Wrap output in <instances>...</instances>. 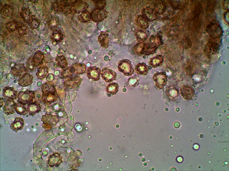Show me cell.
Returning <instances> with one entry per match:
<instances>
[{"mask_svg": "<svg viewBox=\"0 0 229 171\" xmlns=\"http://www.w3.org/2000/svg\"><path fill=\"white\" fill-rule=\"evenodd\" d=\"M206 30L209 35L214 38H220L223 33L222 27L216 21H212L208 24L206 26Z\"/></svg>", "mask_w": 229, "mask_h": 171, "instance_id": "1", "label": "cell"}, {"mask_svg": "<svg viewBox=\"0 0 229 171\" xmlns=\"http://www.w3.org/2000/svg\"><path fill=\"white\" fill-rule=\"evenodd\" d=\"M131 61L127 59L120 61L118 63V69L126 76H131L134 72Z\"/></svg>", "mask_w": 229, "mask_h": 171, "instance_id": "2", "label": "cell"}, {"mask_svg": "<svg viewBox=\"0 0 229 171\" xmlns=\"http://www.w3.org/2000/svg\"><path fill=\"white\" fill-rule=\"evenodd\" d=\"M35 97V94L34 91L28 90L21 91L18 94L17 101L25 105L33 101Z\"/></svg>", "mask_w": 229, "mask_h": 171, "instance_id": "3", "label": "cell"}, {"mask_svg": "<svg viewBox=\"0 0 229 171\" xmlns=\"http://www.w3.org/2000/svg\"><path fill=\"white\" fill-rule=\"evenodd\" d=\"M58 117L51 114H46L42 116L41 121L43 122V127L46 129H50L56 125Z\"/></svg>", "mask_w": 229, "mask_h": 171, "instance_id": "4", "label": "cell"}, {"mask_svg": "<svg viewBox=\"0 0 229 171\" xmlns=\"http://www.w3.org/2000/svg\"><path fill=\"white\" fill-rule=\"evenodd\" d=\"M153 79L155 82V85L158 89L163 88L167 84V76L163 72H157L154 74Z\"/></svg>", "mask_w": 229, "mask_h": 171, "instance_id": "5", "label": "cell"}, {"mask_svg": "<svg viewBox=\"0 0 229 171\" xmlns=\"http://www.w3.org/2000/svg\"><path fill=\"white\" fill-rule=\"evenodd\" d=\"M108 12L103 9L97 8L90 13L92 21L95 22H101L106 19Z\"/></svg>", "mask_w": 229, "mask_h": 171, "instance_id": "6", "label": "cell"}, {"mask_svg": "<svg viewBox=\"0 0 229 171\" xmlns=\"http://www.w3.org/2000/svg\"><path fill=\"white\" fill-rule=\"evenodd\" d=\"M220 49L218 44L215 42L210 41L205 46L204 52L207 56L218 53Z\"/></svg>", "mask_w": 229, "mask_h": 171, "instance_id": "7", "label": "cell"}, {"mask_svg": "<svg viewBox=\"0 0 229 171\" xmlns=\"http://www.w3.org/2000/svg\"><path fill=\"white\" fill-rule=\"evenodd\" d=\"M28 72L27 68L23 64H18L12 68L10 72L14 76L20 78L28 73Z\"/></svg>", "mask_w": 229, "mask_h": 171, "instance_id": "8", "label": "cell"}, {"mask_svg": "<svg viewBox=\"0 0 229 171\" xmlns=\"http://www.w3.org/2000/svg\"><path fill=\"white\" fill-rule=\"evenodd\" d=\"M101 75L103 79L108 83H111L115 80L117 76V73L114 71L107 68L102 70Z\"/></svg>", "mask_w": 229, "mask_h": 171, "instance_id": "9", "label": "cell"}, {"mask_svg": "<svg viewBox=\"0 0 229 171\" xmlns=\"http://www.w3.org/2000/svg\"><path fill=\"white\" fill-rule=\"evenodd\" d=\"M86 72L88 78L91 79L94 81L99 80L101 75V70L96 66L89 67L88 68Z\"/></svg>", "mask_w": 229, "mask_h": 171, "instance_id": "10", "label": "cell"}, {"mask_svg": "<svg viewBox=\"0 0 229 171\" xmlns=\"http://www.w3.org/2000/svg\"><path fill=\"white\" fill-rule=\"evenodd\" d=\"M18 94L17 91L13 87L7 86L3 90V96L7 100L9 99L14 100L17 98Z\"/></svg>", "mask_w": 229, "mask_h": 171, "instance_id": "11", "label": "cell"}, {"mask_svg": "<svg viewBox=\"0 0 229 171\" xmlns=\"http://www.w3.org/2000/svg\"><path fill=\"white\" fill-rule=\"evenodd\" d=\"M181 93L183 97L187 100L192 99L194 96L195 91L188 85H183L181 88Z\"/></svg>", "mask_w": 229, "mask_h": 171, "instance_id": "12", "label": "cell"}, {"mask_svg": "<svg viewBox=\"0 0 229 171\" xmlns=\"http://www.w3.org/2000/svg\"><path fill=\"white\" fill-rule=\"evenodd\" d=\"M42 95H46L56 93V90L53 83L46 82L41 86Z\"/></svg>", "mask_w": 229, "mask_h": 171, "instance_id": "13", "label": "cell"}, {"mask_svg": "<svg viewBox=\"0 0 229 171\" xmlns=\"http://www.w3.org/2000/svg\"><path fill=\"white\" fill-rule=\"evenodd\" d=\"M16 104L17 103L13 100L10 99L7 100L3 107L4 112L7 115L13 114L15 111Z\"/></svg>", "mask_w": 229, "mask_h": 171, "instance_id": "14", "label": "cell"}, {"mask_svg": "<svg viewBox=\"0 0 229 171\" xmlns=\"http://www.w3.org/2000/svg\"><path fill=\"white\" fill-rule=\"evenodd\" d=\"M33 76L29 73L25 74L19 78L18 83L20 86L25 87L31 85L33 83Z\"/></svg>", "mask_w": 229, "mask_h": 171, "instance_id": "15", "label": "cell"}, {"mask_svg": "<svg viewBox=\"0 0 229 171\" xmlns=\"http://www.w3.org/2000/svg\"><path fill=\"white\" fill-rule=\"evenodd\" d=\"M70 1L63 0L60 1V9L66 15L70 13L73 9L74 3Z\"/></svg>", "mask_w": 229, "mask_h": 171, "instance_id": "16", "label": "cell"}, {"mask_svg": "<svg viewBox=\"0 0 229 171\" xmlns=\"http://www.w3.org/2000/svg\"><path fill=\"white\" fill-rule=\"evenodd\" d=\"M42 105L37 101H32L27 106V110L30 115L34 116L41 110Z\"/></svg>", "mask_w": 229, "mask_h": 171, "instance_id": "17", "label": "cell"}, {"mask_svg": "<svg viewBox=\"0 0 229 171\" xmlns=\"http://www.w3.org/2000/svg\"><path fill=\"white\" fill-rule=\"evenodd\" d=\"M62 158L57 153H54L48 157L47 163L51 167L58 166L62 162Z\"/></svg>", "mask_w": 229, "mask_h": 171, "instance_id": "18", "label": "cell"}, {"mask_svg": "<svg viewBox=\"0 0 229 171\" xmlns=\"http://www.w3.org/2000/svg\"><path fill=\"white\" fill-rule=\"evenodd\" d=\"M88 5L82 1H78L73 3V9L77 13L86 11L88 7Z\"/></svg>", "mask_w": 229, "mask_h": 171, "instance_id": "19", "label": "cell"}, {"mask_svg": "<svg viewBox=\"0 0 229 171\" xmlns=\"http://www.w3.org/2000/svg\"><path fill=\"white\" fill-rule=\"evenodd\" d=\"M24 123V121L22 118L16 117L11 124L10 128L13 131L17 132L18 131L21 130L23 129Z\"/></svg>", "mask_w": 229, "mask_h": 171, "instance_id": "20", "label": "cell"}, {"mask_svg": "<svg viewBox=\"0 0 229 171\" xmlns=\"http://www.w3.org/2000/svg\"><path fill=\"white\" fill-rule=\"evenodd\" d=\"M14 12V9L8 4L4 5L1 10V15L2 18L6 19L12 15Z\"/></svg>", "mask_w": 229, "mask_h": 171, "instance_id": "21", "label": "cell"}, {"mask_svg": "<svg viewBox=\"0 0 229 171\" xmlns=\"http://www.w3.org/2000/svg\"><path fill=\"white\" fill-rule=\"evenodd\" d=\"M44 56L43 52L40 51H37L32 57V60L35 67H38L43 63Z\"/></svg>", "mask_w": 229, "mask_h": 171, "instance_id": "22", "label": "cell"}, {"mask_svg": "<svg viewBox=\"0 0 229 171\" xmlns=\"http://www.w3.org/2000/svg\"><path fill=\"white\" fill-rule=\"evenodd\" d=\"M135 69L137 74L145 76L148 73L149 68L145 63L142 62L138 64L136 66Z\"/></svg>", "mask_w": 229, "mask_h": 171, "instance_id": "23", "label": "cell"}, {"mask_svg": "<svg viewBox=\"0 0 229 171\" xmlns=\"http://www.w3.org/2000/svg\"><path fill=\"white\" fill-rule=\"evenodd\" d=\"M162 55H157L150 59L149 64L153 68H156L162 64L164 61Z\"/></svg>", "mask_w": 229, "mask_h": 171, "instance_id": "24", "label": "cell"}, {"mask_svg": "<svg viewBox=\"0 0 229 171\" xmlns=\"http://www.w3.org/2000/svg\"><path fill=\"white\" fill-rule=\"evenodd\" d=\"M108 35L106 32H100L98 37V40L101 46L103 47H108L109 43Z\"/></svg>", "mask_w": 229, "mask_h": 171, "instance_id": "25", "label": "cell"}, {"mask_svg": "<svg viewBox=\"0 0 229 171\" xmlns=\"http://www.w3.org/2000/svg\"><path fill=\"white\" fill-rule=\"evenodd\" d=\"M57 94H51L46 95H42V100L44 104L46 105H49L57 100Z\"/></svg>", "mask_w": 229, "mask_h": 171, "instance_id": "26", "label": "cell"}, {"mask_svg": "<svg viewBox=\"0 0 229 171\" xmlns=\"http://www.w3.org/2000/svg\"><path fill=\"white\" fill-rule=\"evenodd\" d=\"M48 71V69L46 66H42L37 69L36 75L38 79H43L46 77Z\"/></svg>", "mask_w": 229, "mask_h": 171, "instance_id": "27", "label": "cell"}, {"mask_svg": "<svg viewBox=\"0 0 229 171\" xmlns=\"http://www.w3.org/2000/svg\"><path fill=\"white\" fill-rule=\"evenodd\" d=\"M55 60L58 67L62 68H65L67 67L68 62L66 58L64 56H57Z\"/></svg>", "mask_w": 229, "mask_h": 171, "instance_id": "28", "label": "cell"}, {"mask_svg": "<svg viewBox=\"0 0 229 171\" xmlns=\"http://www.w3.org/2000/svg\"><path fill=\"white\" fill-rule=\"evenodd\" d=\"M51 37L52 41L57 42H60L63 39V35L60 30H56L53 31Z\"/></svg>", "mask_w": 229, "mask_h": 171, "instance_id": "29", "label": "cell"}, {"mask_svg": "<svg viewBox=\"0 0 229 171\" xmlns=\"http://www.w3.org/2000/svg\"><path fill=\"white\" fill-rule=\"evenodd\" d=\"M119 85L116 83L110 84L106 88V92L112 95L116 94L119 90Z\"/></svg>", "mask_w": 229, "mask_h": 171, "instance_id": "30", "label": "cell"}, {"mask_svg": "<svg viewBox=\"0 0 229 171\" xmlns=\"http://www.w3.org/2000/svg\"><path fill=\"white\" fill-rule=\"evenodd\" d=\"M20 15L24 21L26 22H29L31 17V12L29 8H25L20 13Z\"/></svg>", "mask_w": 229, "mask_h": 171, "instance_id": "31", "label": "cell"}, {"mask_svg": "<svg viewBox=\"0 0 229 171\" xmlns=\"http://www.w3.org/2000/svg\"><path fill=\"white\" fill-rule=\"evenodd\" d=\"M15 109L17 114L21 115H24L28 113L25 105L18 102L17 103Z\"/></svg>", "mask_w": 229, "mask_h": 171, "instance_id": "32", "label": "cell"}, {"mask_svg": "<svg viewBox=\"0 0 229 171\" xmlns=\"http://www.w3.org/2000/svg\"><path fill=\"white\" fill-rule=\"evenodd\" d=\"M19 26V23L16 21H10L5 24L7 30L10 33L18 29Z\"/></svg>", "mask_w": 229, "mask_h": 171, "instance_id": "33", "label": "cell"}, {"mask_svg": "<svg viewBox=\"0 0 229 171\" xmlns=\"http://www.w3.org/2000/svg\"><path fill=\"white\" fill-rule=\"evenodd\" d=\"M140 78L136 75L129 78L127 80V83L130 87H133L137 86L139 84Z\"/></svg>", "mask_w": 229, "mask_h": 171, "instance_id": "34", "label": "cell"}, {"mask_svg": "<svg viewBox=\"0 0 229 171\" xmlns=\"http://www.w3.org/2000/svg\"><path fill=\"white\" fill-rule=\"evenodd\" d=\"M78 19L81 22H87L91 19L90 13L87 11L83 12L78 16Z\"/></svg>", "mask_w": 229, "mask_h": 171, "instance_id": "35", "label": "cell"}, {"mask_svg": "<svg viewBox=\"0 0 229 171\" xmlns=\"http://www.w3.org/2000/svg\"><path fill=\"white\" fill-rule=\"evenodd\" d=\"M40 20L34 16L31 17L30 21L29 22V25L30 27L33 29H37L39 28L40 25Z\"/></svg>", "mask_w": 229, "mask_h": 171, "instance_id": "36", "label": "cell"}, {"mask_svg": "<svg viewBox=\"0 0 229 171\" xmlns=\"http://www.w3.org/2000/svg\"><path fill=\"white\" fill-rule=\"evenodd\" d=\"M74 68L76 70V74H80L85 72L86 70V66L82 64H77L74 66Z\"/></svg>", "mask_w": 229, "mask_h": 171, "instance_id": "37", "label": "cell"}, {"mask_svg": "<svg viewBox=\"0 0 229 171\" xmlns=\"http://www.w3.org/2000/svg\"><path fill=\"white\" fill-rule=\"evenodd\" d=\"M182 44L184 48L188 49L192 46V41L189 38L185 37L182 40Z\"/></svg>", "mask_w": 229, "mask_h": 171, "instance_id": "38", "label": "cell"}, {"mask_svg": "<svg viewBox=\"0 0 229 171\" xmlns=\"http://www.w3.org/2000/svg\"><path fill=\"white\" fill-rule=\"evenodd\" d=\"M177 90L175 88L170 87L167 90V95L168 96L171 98H174L177 96Z\"/></svg>", "mask_w": 229, "mask_h": 171, "instance_id": "39", "label": "cell"}, {"mask_svg": "<svg viewBox=\"0 0 229 171\" xmlns=\"http://www.w3.org/2000/svg\"><path fill=\"white\" fill-rule=\"evenodd\" d=\"M59 22L58 19L56 17L53 18L49 23V27L52 29H55L58 26Z\"/></svg>", "mask_w": 229, "mask_h": 171, "instance_id": "40", "label": "cell"}, {"mask_svg": "<svg viewBox=\"0 0 229 171\" xmlns=\"http://www.w3.org/2000/svg\"><path fill=\"white\" fill-rule=\"evenodd\" d=\"M26 67L28 71H32L33 70L35 66L32 60V57H30L27 60Z\"/></svg>", "mask_w": 229, "mask_h": 171, "instance_id": "41", "label": "cell"}, {"mask_svg": "<svg viewBox=\"0 0 229 171\" xmlns=\"http://www.w3.org/2000/svg\"><path fill=\"white\" fill-rule=\"evenodd\" d=\"M18 32L21 35H24L27 34V30L26 27L24 25L19 26L18 28Z\"/></svg>", "mask_w": 229, "mask_h": 171, "instance_id": "42", "label": "cell"}, {"mask_svg": "<svg viewBox=\"0 0 229 171\" xmlns=\"http://www.w3.org/2000/svg\"><path fill=\"white\" fill-rule=\"evenodd\" d=\"M95 5L97 8L103 9L106 5V2L104 0L94 1Z\"/></svg>", "mask_w": 229, "mask_h": 171, "instance_id": "43", "label": "cell"}, {"mask_svg": "<svg viewBox=\"0 0 229 171\" xmlns=\"http://www.w3.org/2000/svg\"><path fill=\"white\" fill-rule=\"evenodd\" d=\"M224 19L225 22L228 24L229 23V12L228 11H226L224 13Z\"/></svg>", "mask_w": 229, "mask_h": 171, "instance_id": "44", "label": "cell"}, {"mask_svg": "<svg viewBox=\"0 0 229 171\" xmlns=\"http://www.w3.org/2000/svg\"><path fill=\"white\" fill-rule=\"evenodd\" d=\"M228 0L225 1L223 3V6L225 9L228 10Z\"/></svg>", "mask_w": 229, "mask_h": 171, "instance_id": "45", "label": "cell"}]
</instances>
